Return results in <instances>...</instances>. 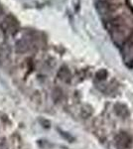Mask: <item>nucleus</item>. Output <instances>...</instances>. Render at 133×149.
<instances>
[{
	"label": "nucleus",
	"mask_w": 133,
	"mask_h": 149,
	"mask_svg": "<svg viewBox=\"0 0 133 149\" xmlns=\"http://www.w3.org/2000/svg\"><path fill=\"white\" fill-rule=\"evenodd\" d=\"M123 57H124V61L126 63H131L133 62V39L129 41V43L124 47L123 50Z\"/></svg>",
	"instance_id": "f257e3e1"
}]
</instances>
